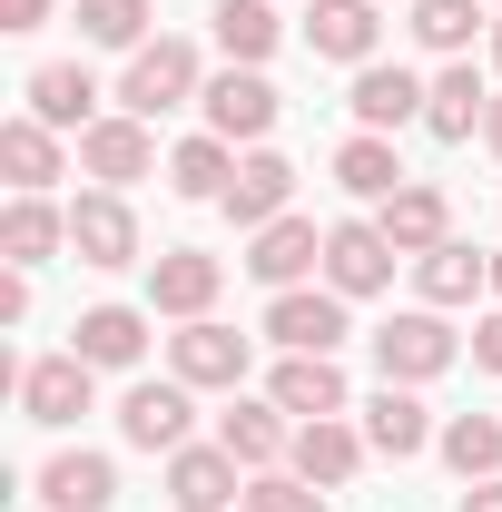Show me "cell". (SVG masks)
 <instances>
[{
    "instance_id": "6da1fadb",
    "label": "cell",
    "mask_w": 502,
    "mask_h": 512,
    "mask_svg": "<svg viewBox=\"0 0 502 512\" xmlns=\"http://www.w3.org/2000/svg\"><path fill=\"white\" fill-rule=\"evenodd\" d=\"M188 99H207L197 40H148V50H128V69H119V109L128 119H168V109H188Z\"/></svg>"
},
{
    "instance_id": "7a4b0ae2",
    "label": "cell",
    "mask_w": 502,
    "mask_h": 512,
    "mask_svg": "<svg viewBox=\"0 0 502 512\" xmlns=\"http://www.w3.org/2000/svg\"><path fill=\"white\" fill-rule=\"evenodd\" d=\"M453 355H463V335L443 325V306H414V316H384L375 325V375L384 384H434Z\"/></svg>"
},
{
    "instance_id": "3957f363",
    "label": "cell",
    "mask_w": 502,
    "mask_h": 512,
    "mask_svg": "<svg viewBox=\"0 0 502 512\" xmlns=\"http://www.w3.org/2000/svg\"><path fill=\"white\" fill-rule=\"evenodd\" d=\"M394 266H404V256H394V237H384L375 217H335V227H325V286H335V296H384Z\"/></svg>"
},
{
    "instance_id": "277c9868",
    "label": "cell",
    "mask_w": 502,
    "mask_h": 512,
    "mask_svg": "<svg viewBox=\"0 0 502 512\" xmlns=\"http://www.w3.org/2000/svg\"><path fill=\"white\" fill-rule=\"evenodd\" d=\"M168 375L197 384V394H237V384H247V335L217 325V316L178 325V335H168Z\"/></svg>"
},
{
    "instance_id": "5b68a950",
    "label": "cell",
    "mask_w": 502,
    "mask_h": 512,
    "mask_svg": "<svg viewBox=\"0 0 502 512\" xmlns=\"http://www.w3.org/2000/svg\"><path fill=\"white\" fill-rule=\"evenodd\" d=\"M188 424H197V384H178V375L128 384V394H119V434L138 453H178V444H188Z\"/></svg>"
},
{
    "instance_id": "8992f818",
    "label": "cell",
    "mask_w": 502,
    "mask_h": 512,
    "mask_svg": "<svg viewBox=\"0 0 502 512\" xmlns=\"http://www.w3.org/2000/svg\"><path fill=\"white\" fill-rule=\"evenodd\" d=\"M345 306L355 296H335V286H286V296H266V335L286 355H335L345 345Z\"/></svg>"
},
{
    "instance_id": "52a82bcc",
    "label": "cell",
    "mask_w": 502,
    "mask_h": 512,
    "mask_svg": "<svg viewBox=\"0 0 502 512\" xmlns=\"http://www.w3.org/2000/svg\"><path fill=\"white\" fill-rule=\"evenodd\" d=\"M69 256H79V266H99V276L138 266V217H128L119 188H89L79 207H69Z\"/></svg>"
},
{
    "instance_id": "ba28073f",
    "label": "cell",
    "mask_w": 502,
    "mask_h": 512,
    "mask_svg": "<svg viewBox=\"0 0 502 512\" xmlns=\"http://www.w3.org/2000/svg\"><path fill=\"white\" fill-rule=\"evenodd\" d=\"M276 109H286V99H276V79H266V69H227V79H207V138H227V148H237V138L266 148Z\"/></svg>"
},
{
    "instance_id": "9c48e42d",
    "label": "cell",
    "mask_w": 502,
    "mask_h": 512,
    "mask_svg": "<svg viewBox=\"0 0 502 512\" xmlns=\"http://www.w3.org/2000/svg\"><path fill=\"white\" fill-rule=\"evenodd\" d=\"M168 503H178V512L247 503V463H237L227 444H178V453H168Z\"/></svg>"
},
{
    "instance_id": "30bf717a",
    "label": "cell",
    "mask_w": 502,
    "mask_h": 512,
    "mask_svg": "<svg viewBox=\"0 0 502 512\" xmlns=\"http://www.w3.org/2000/svg\"><path fill=\"white\" fill-rule=\"evenodd\" d=\"M217 286H227V266L207 247H168V256H148V306L158 316H178V325H197L207 306H217Z\"/></svg>"
},
{
    "instance_id": "8fae6325",
    "label": "cell",
    "mask_w": 502,
    "mask_h": 512,
    "mask_svg": "<svg viewBox=\"0 0 502 512\" xmlns=\"http://www.w3.org/2000/svg\"><path fill=\"white\" fill-rule=\"evenodd\" d=\"M365 424H345V414H325V424H296V453H286V473H306L315 493H345L355 473H365Z\"/></svg>"
},
{
    "instance_id": "7c38bea8",
    "label": "cell",
    "mask_w": 502,
    "mask_h": 512,
    "mask_svg": "<svg viewBox=\"0 0 502 512\" xmlns=\"http://www.w3.org/2000/svg\"><path fill=\"white\" fill-rule=\"evenodd\" d=\"M79 168H89V178H99V188H138V178H148V168H158V138H148V119H99V128H79Z\"/></svg>"
},
{
    "instance_id": "4fadbf2b",
    "label": "cell",
    "mask_w": 502,
    "mask_h": 512,
    "mask_svg": "<svg viewBox=\"0 0 502 512\" xmlns=\"http://www.w3.org/2000/svg\"><path fill=\"white\" fill-rule=\"evenodd\" d=\"M266 404H286L296 424H325V414H355V384L335 355H286L276 375H266Z\"/></svg>"
},
{
    "instance_id": "5bb4252c",
    "label": "cell",
    "mask_w": 502,
    "mask_h": 512,
    "mask_svg": "<svg viewBox=\"0 0 502 512\" xmlns=\"http://www.w3.org/2000/svg\"><path fill=\"white\" fill-rule=\"evenodd\" d=\"M424 99H434V79H414V69H384V60H365V69H355V89H345L355 128H375V138L414 128V119H424Z\"/></svg>"
},
{
    "instance_id": "9a60e30c",
    "label": "cell",
    "mask_w": 502,
    "mask_h": 512,
    "mask_svg": "<svg viewBox=\"0 0 502 512\" xmlns=\"http://www.w3.org/2000/svg\"><path fill=\"white\" fill-rule=\"evenodd\" d=\"M375 40H384V0H306V50H315V60L365 69Z\"/></svg>"
},
{
    "instance_id": "2e32d148",
    "label": "cell",
    "mask_w": 502,
    "mask_h": 512,
    "mask_svg": "<svg viewBox=\"0 0 502 512\" xmlns=\"http://www.w3.org/2000/svg\"><path fill=\"white\" fill-rule=\"evenodd\" d=\"M306 266H325V237H315V217H276V227H256V237H247V276L266 286V296L306 286Z\"/></svg>"
},
{
    "instance_id": "e0dca14e",
    "label": "cell",
    "mask_w": 502,
    "mask_h": 512,
    "mask_svg": "<svg viewBox=\"0 0 502 512\" xmlns=\"http://www.w3.org/2000/svg\"><path fill=\"white\" fill-rule=\"evenodd\" d=\"M375 227L394 237V256H434L443 237H453V197H443L434 178H404V188L375 207Z\"/></svg>"
},
{
    "instance_id": "ac0fdd59",
    "label": "cell",
    "mask_w": 502,
    "mask_h": 512,
    "mask_svg": "<svg viewBox=\"0 0 502 512\" xmlns=\"http://www.w3.org/2000/svg\"><path fill=\"white\" fill-rule=\"evenodd\" d=\"M89 355H40V365H20V414L30 424H79L89 414Z\"/></svg>"
},
{
    "instance_id": "d6986e66",
    "label": "cell",
    "mask_w": 502,
    "mask_h": 512,
    "mask_svg": "<svg viewBox=\"0 0 502 512\" xmlns=\"http://www.w3.org/2000/svg\"><path fill=\"white\" fill-rule=\"evenodd\" d=\"M217 444L237 453L247 473H276V463L296 453V414H286V404H247V394H237V404L217 414Z\"/></svg>"
},
{
    "instance_id": "ffe728a7",
    "label": "cell",
    "mask_w": 502,
    "mask_h": 512,
    "mask_svg": "<svg viewBox=\"0 0 502 512\" xmlns=\"http://www.w3.org/2000/svg\"><path fill=\"white\" fill-rule=\"evenodd\" d=\"M286 197H296V168H286L276 148H247V158H237V188L217 197V207H227V217H237V227L256 237V227H276V217H296Z\"/></svg>"
},
{
    "instance_id": "44dd1931",
    "label": "cell",
    "mask_w": 502,
    "mask_h": 512,
    "mask_svg": "<svg viewBox=\"0 0 502 512\" xmlns=\"http://www.w3.org/2000/svg\"><path fill=\"white\" fill-rule=\"evenodd\" d=\"M434 434H443V424L424 414V394H414V384H375V404H365V444H375L384 463H414Z\"/></svg>"
},
{
    "instance_id": "7402d4cb",
    "label": "cell",
    "mask_w": 502,
    "mask_h": 512,
    "mask_svg": "<svg viewBox=\"0 0 502 512\" xmlns=\"http://www.w3.org/2000/svg\"><path fill=\"white\" fill-rule=\"evenodd\" d=\"M40 503L50 512H109L119 503V463L109 453H50L40 463Z\"/></svg>"
},
{
    "instance_id": "603a6c76",
    "label": "cell",
    "mask_w": 502,
    "mask_h": 512,
    "mask_svg": "<svg viewBox=\"0 0 502 512\" xmlns=\"http://www.w3.org/2000/svg\"><path fill=\"white\" fill-rule=\"evenodd\" d=\"M30 119L40 128H99V79L79 60H40L30 69Z\"/></svg>"
},
{
    "instance_id": "cb8c5ba5",
    "label": "cell",
    "mask_w": 502,
    "mask_h": 512,
    "mask_svg": "<svg viewBox=\"0 0 502 512\" xmlns=\"http://www.w3.org/2000/svg\"><path fill=\"white\" fill-rule=\"evenodd\" d=\"M69 355H89L99 375H119V365L148 355V316H138V306H89V316L69 325Z\"/></svg>"
},
{
    "instance_id": "d4e9b609",
    "label": "cell",
    "mask_w": 502,
    "mask_h": 512,
    "mask_svg": "<svg viewBox=\"0 0 502 512\" xmlns=\"http://www.w3.org/2000/svg\"><path fill=\"white\" fill-rule=\"evenodd\" d=\"M414 286H424V306H473V296L493 286V256L463 247V237H443L434 256H414Z\"/></svg>"
},
{
    "instance_id": "484cf974",
    "label": "cell",
    "mask_w": 502,
    "mask_h": 512,
    "mask_svg": "<svg viewBox=\"0 0 502 512\" xmlns=\"http://www.w3.org/2000/svg\"><path fill=\"white\" fill-rule=\"evenodd\" d=\"M483 109H493L483 69H473V60H443V69H434V99H424V128H434V138H473Z\"/></svg>"
},
{
    "instance_id": "4316f807",
    "label": "cell",
    "mask_w": 502,
    "mask_h": 512,
    "mask_svg": "<svg viewBox=\"0 0 502 512\" xmlns=\"http://www.w3.org/2000/svg\"><path fill=\"white\" fill-rule=\"evenodd\" d=\"M0 168H10V188H20V197H50V178L69 168V158H60V128H40L30 109H20V119L0 128Z\"/></svg>"
},
{
    "instance_id": "83f0119b",
    "label": "cell",
    "mask_w": 502,
    "mask_h": 512,
    "mask_svg": "<svg viewBox=\"0 0 502 512\" xmlns=\"http://www.w3.org/2000/svg\"><path fill=\"white\" fill-rule=\"evenodd\" d=\"M60 247H69V207H50V197H10V217H0V256H10V266H50Z\"/></svg>"
},
{
    "instance_id": "f1b7e54d",
    "label": "cell",
    "mask_w": 502,
    "mask_h": 512,
    "mask_svg": "<svg viewBox=\"0 0 502 512\" xmlns=\"http://www.w3.org/2000/svg\"><path fill=\"white\" fill-rule=\"evenodd\" d=\"M207 20H217V50H227V69H266V50L286 40L276 0H217Z\"/></svg>"
},
{
    "instance_id": "f546056e",
    "label": "cell",
    "mask_w": 502,
    "mask_h": 512,
    "mask_svg": "<svg viewBox=\"0 0 502 512\" xmlns=\"http://www.w3.org/2000/svg\"><path fill=\"white\" fill-rule=\"evenodd\" d=\"M335 188H345V197H365V207H384V197L404 188V158H394V138L355 128V138L335 148Z\"/></svg>"
},
{
    "instance_id": "4dcf8cb0",
    "label": "cell",
    "mask_w": 502,
    "mask_h": 512,
    "mask_svg": "<svg viewBox=\"0 0 502 512\" xmlns=\"http://www.w3.org/2000/svg\"><path fill=\"white\" fill-rule=\"evenodd\" d=\"M168 188L178 197H227L237 188V148L227 138H178L168 148Z\"/></svg>"
},
{
    "instance_id": "1f68e13d",
    "label": "cell",
    "mask_w": 502,
    "mask_h": 512,
    "mask_svg": "<svg viewBox=\"0 0 502 512\" xmlns=\"http://www.w3.org/2000/svg\"><path fill=\"white\" fill-rule=\"evenodd\" d=\"M434 453L463 473V483H493V473H502V424H493V414H453V424L434 434Z\"/></svg>"
},
{
    "instance_id": "d6a6232c",
    "label": "cell",
    "mask_w": 502,
    "mask_h": 512,
    "mask_svg": "<svg viewBox=\"0 0 502 512\" xmlns=\"http://www.w3.org/2000/svg\"><path fill=\"white\" fill-rule=\"evenodd\" d=\"M473 30H483V0H414V40L443 50V60H463Z\"/></svg>"
},
{
    "instance_id": "836d02e7",
    "label": "cell",
    "mask_w": 502,
    "mask_h": 512,
    "mask_svg": "<svg viewBox=\"0 0 502 512\" xmlns=\"http://www.w3.org/2000/svg\"><path fill=\"white\" fill-rule=\"evenodd\" d=\"M89 50H148V0H79Z\"/></svg>"
},
{
    "instance_id": "e575fe53",
    "label": "cell",
    "mask_w": 502,
    "mask_h": 512,
    "mask_svg": "<svg viewBox=\"0 0 502 512\" xmlns=\"http://www.w3.org/2000/svg\"><path fill=\"white\" fill-rule=\"evenodd\" d=\"M247 512H325V493H315L306 473L276 463V473H247Z\"/></svg>"
},
{
    "instance_id": "d590c367",
    "label": "cell",
    "mask_w": 502,
    "mask_h": 512,
    "mask_svg": "<svg viewBox=\"0 0 502 512\" xmlns=\"http://www.w3.org/2000/svg\"><path fill=\"white\" fill-rule=\"evenodd\" d=\"M473 365H483V375H502V306L473 325Z\"/></svg>"
},
{
    "instance_id": "8d00e7d4",
    "label": "cell",
    "mask_w": 502,
    "mask_h": 512,
    "mask_svg": "<svg viewBox=\"0 0 502 512\" xmlns=\"http://www.w3.org/2000/svg\"><path fill=\"white\" fill-rule=\"evenodd\" d=\"M30 316V266H10V276H0V325H20Z\"/></svg>"
},
{
    "instance_id": "74e56055",
    "label": "cell",
    "mask_w": 502,
    "mask_h": 512,
    "mask_svg": "<svg viewBox=\"0 0 502 512\" xmlns=\"http://www.w3.org/2000/svg\"><path fill=\"white\" fill-rule=\"evenodd\" d=\"M50 20V0H0V30H40Z\"/></svg>"
},
{
    "instance_id": "f35d334b",
    "label": "cell",
    "mask_w": 502,
    "mask_h": 512,
    "mask_svg": "<svg viewBox=\"0 0 502 512\" xmlns=\"http://www.w3.org/2000/svg\"><path fill=\"white\" fill-rule=\"evenodd\" d=\"M463 512H502V473H493V483H473V493H463Z\"/></svg>"
},
{
    "instance_id": "ab89813d",
    "label": "cell",
    "mask_w": 502,
    "mask_h": 512,
    "mask_svg": "<svg viewBox=\"0 0 502 512\" xmlns=\"http://www.w3.org/2000/svg\"><path fill=\"white\" fill-rule=\"evenodd\" d=\"M483 148H493V158H502V99H493V109H483Z\"/></svg>"
},
{
    "instance_id": "60d3db41",
    "label": "cell",
    "mask_w": 502,
    "mask_h": 512,
    "mask_svg": "<svg viewBox=\"0 0 502 512\" xmlns=\"http://www.w3.org/2000/svg\"><path fill=\"white\" fill-rule=\"evenodd\" d=\"M493 69H502V20H493Z\"/></svg>"
},
{
    "instance_id": "b9f144b4",
    "label": "cell",
    "mask_w": 502,
    "mask_h": 512,
    "mask_svg": "<svg viewBox=\"0 0 502 512\" xmlns=\"http://www.w3.org/2000/svg\"><path fill=\"white\" fill-rule=\"evenodd\" d=\"M493 296H502V256H493Z\"/></svg>"
},
{
    "instance_id": "7bdbcfd3",
    "label": "cell",
    "mask_w": 502,
    "mask_h": 512,
    "mask_svg": "<svg viewBox=\"0 0 502 512\" xmlns=\"http://www.w3.org/2000/svg\"><path fill=\"white\" fill-rule=\"evenodd\" d=\"M404 10H414V0H404Z\"/></svg>"
}]
</instances>
